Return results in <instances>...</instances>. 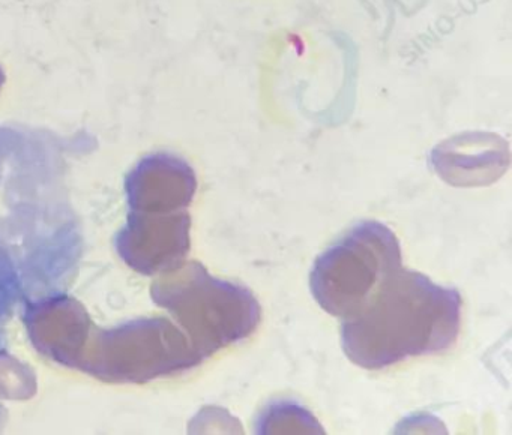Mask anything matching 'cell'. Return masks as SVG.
I'll return each instance as SVG.
<instances>
[{
    "mask_svg": "<svg viewBox=\"0 0 512 435\" xmlns=\"http://www.w3.org/2000/svg\"><path fill=\"white\" fill-rule=\"evenodd\" d=\"M461 305L455 288L398 267L361 312L343 320L341 347L355 365L370 371L443 353L457 341Z\"/></svg>",
    "mask_w": 512,
    "mask_h": 435,
    "instance_id": "cell-1",
    "label": "cell"
},
{
    "mask_svg": "<svg viewBox=\"0 0 512 435\" xmlns=\"http://www.w3.org/2000/svg\"><path fill=\"white\" fill-rule=\"evenodd\" d=\"M401 263L394 231L382 222L364 221L317 257L310 273L311 293L328 314L347 320L365 308Z\"/></svg>",
    "mask_w": 512,
    "mask_h": 435,
    "instance_id": "cell-2",
    "label": "cell"
},
{
    "mask_svg": "<svg viewBox=\"0 0 512 435\" xmlns=\"http://www.w3.org/2000/svg\"><path fill=\"white\" fill-rule=\"evenodd\" d=\"M167 299L190 327L205 356L244 341L262 318V308L247 287L214 278L202 264H194L167 291Z\"/></svg>",
    "mask_w": 512,
    "mask_h": 435,
    "instance_id": "cell-3",
    "label": "cell"
},
{
    "mask_svg": "<svg viewBox=\"0 0 512 435\" xmlns=\"http://www.w3.org/2000/svg\"><path fill=\"white\" fill-rule=\"evenodd\" d=\"M491 135H466L442 144L433 164L446 182L460 186L485 185L497 179L508 164L505 144Z\"/></svg>",
    "mask_w": 512,
    "mask_h": 435,
    "instance_id": "cell-4",
    "label": "cell"
},
{
    "mask_svg": "<svg viewBox=\"0 0 512 435\" xmlns=\"http://www.w3.org/2000/svg\"><path fill=\"white\" fill-rule=\"evenodd\" d=\"M257 434H323L307 408L293 401H274L256 420Z\"/></svg>",
    "mask_w": 512,
    "mask_h": 435,
    "instance_id": "cell-5",
    "label": "cell"
},
{
    "mask_svg": "<svg viewBox=\"0 0 512 435\" xmlns=\"http://www.w3.org/2000/svg\"><path fill=\"white\" fill-rule=\"evenodd\" d=\"M22 294V278L16 261L0 236V323L10 317Z\"/></svg>",
    "mask_w": 512,
    "mask_h": 435,
    "instance_id": "cell-6",
    "label": "cell"
}]
</instances>
